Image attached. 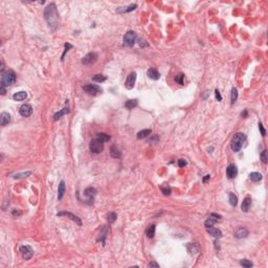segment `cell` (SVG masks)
Wrapping results in <instances>:
<instances>
[{
    "instance_id": "cell-1",
    "label": "cell",
    "mask_w": 268,
    "mask_h": 268,
    "mask_svg": "<svg viewBox=\"0 0 268 268\" xmlns=\"http://www.w3.org/2000/svg\"><path fill=\"white\" fill-rule=\"evenodd\" d=\"M44 18L46 20L48 26L50 27V29L56 31L58 29L60 24V18H59V13H58L57 6L55 3H50L45 8L44 11Z\"/></svg>"
},
{
    "instance_id": "cell-2",
    "label": "cell",
    "mask_w": 268,
    "mask_h": 268,
    "mask_svg": "<svg viewBox=\"0 0 268 268\" xmlns=\"http://www.w3.org/2000/svg\"><path fill=\"white\" fill-rule=\"evenodd\" d=\"M244 142H245V135L243 133L235 134V136L232 139V142H230V148L234 152H239L243 147Z\"/></svg>"
},
{
    "instance_id": "cell-3",
    "label": "cell",
    "mask_w": 268,
    "mask_h": 268,
    "mask_svg": "<svg viewBox=\"0 0 268 268\" xmlns=\"http://www.w3.org/2000/svg\"><path fill=\"white\" fill-rule=\"evenodd\" d=\"M16 82V73L13 70H6L1 73V84L4 86H11Z\"/></svg>"
},
{
    "instance_id": "cell-4",
    "label": "cell",
    "mask_w": 268,
    "mask_h": 268,
    "mask_svg": "<svg viewBox=\"0 0 268 268\" xmlns=\"http://www.w3.org/2000/svg\"><path fill=\"white\" fill-rule=\"evenodd\" d=\"M89 149L92 153L99 154V153H101L102 151L104 150V142H101L100 139H98V138L96 137L94 139H92L91 142H90Z\"/></svg>"
},
{
    "instance_id": "cell-5",
    "label": "cell",
    "mask_w": 268,
    "mask_h": 268,
    "mask_svg": "<svg viewBox=\"0 0 268 268\" xmlns=\"http://www.w3.org/2000/svg\"><path fill=\"white\" fill-rule=\"evenodd\" d=\"M136 39H137V36L133 31L127 32L126 35L124 36V46L132 47L134 43L136 42Z\"/></svg>"
},
{
    "instance_id": "cell-6",
    "label": "cell",
    "mask_w": 268,
    "mask_h": 268,
    "mask_svg": "<svg viewBox=\"0 0 268 268\" xmlns=\"http://www.w3.org/2000/svg\"><path fill=\"white\" fill-rule=\"evenodd\" d=\"M83 90L89 96H98V94L102 93V88L99 87L98 85H86L83 86Z\"/></svg>"
},
{
    "instance_id": "cell-7",
    "label": "cell",
    "mask_w": 268,
    "mask_h": 268,
    "mask_svg": "<svg viewBox=\"0 0 268 268\" xmlns=\"http://www.w3.org/2000/svg\"><path fill=\"white\" fill-rule=\"evenodd\" d=\"M19 113L23 117H29L33 113V107L29 104H23L20 107V109H19Z\"/></svg>"
},
{
    "instance_id": "cell-8",
    "label": "cell",
    "mask_w": 268,
    "mask_h": 268,
    "mask_svg": "<svg viewBox=\"0 0 268 268\" xmlns=\"http://www.w3.org/2000/svg\"><path fill=\"white\" fill-rule=\"evenodd\" d=\"M20 251H21V254H22L23 259H25V260H29V259L34 256V250L32 249V247L29 245L21 246Z\"/></svg>"
},
{
    "instance_id": "cell-9",
    "label": "cell",
    "mask_w": 268,
    "mask_h": 268,
    "mask_svg": "<svg viewBox=\"0 0 268 268\" xmlns=\"http://www.w3.org/2000/svg\"><path fill=\"white\" fill-rule=\"evenodd\" d=\"M96 59H98V55H96V53H89L83 58L82 63H83L84 65H90V64L94 63V62L96 61Z\"/></svg>"
},
{
    "instance_id": "cell-10",
    "label": "cell",
    "mask_w": 268,
    "mask_h": 268,
    "mask_svg": "<svg viewBox=\"0 0 268 268\" xmlns=\"http://www.w3.org/2000/svg\"><path fill=\"white\" fill-rule=\"evenodd\" d=\"M57 215H58V216H65V217L69 218V219H70V220H72L73 222H75V223H77L79 226H81V225H82V221H81V219H80V218L78 217V216H75V215H73L72 213H70V212H60V213H58Z\"/></svg>"
},
{
    "instance_id": "cell-11",
    "label": "cell",
    "mask_w": 268,
    "mask_h": 268,
    "mask_svg": "<svg viewBox=\"0 0 268 268\" xmlns=\"http://www.w3.org/2000/svg\"><path fill=\"white\" fill-rule=\"evenodd\" d=\"M221 218H222L221 216H220V215H217V214H215V213L211 214V215H209V218L206 220V221L204 222L205 228H206V227H211V226H213L214 224H215L216 222L218 221V220L221 219Z\"/></svg>"
},
{
    "instance_id": "cell-12",
    "label": "cell",
    "mask_w": 268,
    "mask_h": 268,
    "mask_svg": "<svg viewBox=\"0 0 268 268\" xmlns=\"http://www.w3.org/2000/svg\"><path fill=\"white\" fill-rule=\"evenodd\" d=\"M135 82H136V72H131L128 75V78H127L125 86H126L127 89H132L134 85H135Z\"/></svg>"
},
{
    "instance_id": "cell-13",
    "label": "cell",
    "mask_w": 268,
    "mask_h": 268,
    "mask_svg": "<svg viewBox=\"0 0 268 268\" xmlns=\"http://www.w3.org/2000/svg\"><path fill=\"white\" fill-rule=\"evenodd\" d=\"M69 112V108H68V101L65 102V106L63 107V109H61L59 112H57V113L53 115V120H60V118L62 117L63 115H65V114H67Z\"/></svg>"
},
{
    "instance_id": "cell-14",
    "label": "cell",
    "mask_w": 268,
    "mask_h": 268,
    "mask_svg": "<svg viewBox=\"0 0 268 268\" xmlns=\"http://www.w3.org/2000/svg\"><path fill=\"white\" fill-rule=\"evenodd\" d=\"M84 195L88 198V201H90V203H91V201L93 202L94 196L96 195V190L94 189V187H87V189L84 191Z\"/></svg>"
},
{
    "instance_id": "cell-15",
    "label": "cell",
    "mask_w": 268,
    "mask_h": 268,
    "mask_svg": "<svg viewBox=\"0 0 268 268\" xmlns=\"http://www.w3.org/2000/svg\"><path fill=\"white\" fill-rule=\"evenodd\" d=\"M187 250H189V252L191 254H199L200 251V245L198 243H196V242H194V243H190L189 245H187Z\"/></svg>"
},
{
    "instance_id": "cell-16",
    "label": "cell",
    "mask_w": 268,
    "mask_h": 268,
    "mask_svg": "<svg viewBox=\"0 0 268 268\" xmlns=\"http://www.w3.org/2000/svg\"><path fill=\"white\" fill-rule=\"evenodd\" d=\"M238 174V169L235 165H230L226 169V175H227L228 178H235Z\"/></svg>"
},
{
    "instance_id": "cell-17",
    "label": "cell",
    "mask_w": 268,
    "mask_h": 268,
    "mask_svg": "<svg viewBox=\"0 0 268 268\" xmlns=\"http://www.w3.org/2000/svg\"><path fill=\"white\" fill-rule=\"evenodd\" d=\"M248 236V230L245 227H240L235 232V237L237 239H243Z\"/></svg>"
},
{
    "instance_id": "cell-18",
    "label": "cell",
    "mask_w": 268,
    "mask_h": 268,
    "mask_svg": "<svg viewBox=\"0 0 268 268\" xmlns=\"http://www.w3.org/2000/svg\"><path fill=\"white\" fill-rule=\"evenodd\" d=\"M108 233H109V227H108V226H104L98 237V241L99 242L101 241V243H103V244L105 243V240H106V238H107Z\"/></svg>"
},
{
    "instance_id": "cell-19",
    "label": "cell",
    "mask_w": 268,
    "mask_h": 268,
    "mask_svg": "<svg viewBox=\"0 0 268 268\" xmlns=\"http://www.w3.org/2000/svg\"><path fill=\"white\" fill-rule=\"evenodd\" d=\"M11 122V115L8 113V112H2L0 114V123H1V126L4 127Z\"/></svg>"
},
{
    "instance_id": "cell-20",
    "label": "cell",
    "mask_w": 268,
    "mask_h": 268,
    "mask_svg": "<svg viewBox=\"0 0 268 268\" xmlns=\"http://www.w3.org/2000/svg\"><path fill=\"white\" fill-rule=\"evenodd\" d=\"M250 205H251V198L250 197H246L245 199L243 200L241 204V209L244 212V213H247L250 209Z\"/></svg>"
},
{
    "instance_id": "cell-21",
    "label": "cell",
    "mask_w": 268,
    "mask_h": 268,
    "mask_svg": "<svg viewBox=\"0 0 268 268\" xmlns=\"http://www.w3.org/2000/svg\"><path fill=\"white\" fill-rule=\"evenodd\" d=\"M206 232L209 233L211 236H213V237H215V238H221L222 237L221 230H218V228L213 227V226H211V227H206Z\"/></svg>"
},
{
    "instance_id": "cell-22",
    "label": "cell",
    "mask_w": 268,
    "mask_h": 268,
    "mask_svg": "<svg viewBox=\"0 0 268 268\" xmlns=\"http://www.w3.org/2000/svg\"><path fill=\"white\" fill-rule=\"evenodd\" d=\"M147 75H148V77L152 80H158L159 78H160L159 72L154 68H149L148 71H147Z\"/></svg>"
},
{
    "instance_id": "cell-23",
    "label": "cell",
    "mask_w": 268,
    "mask_h": 268,
    "mask_svg": "<svg viewBox=\"0 0 268 268\" xmlns=\"http://www.w3.org/2000/svg\"><path fill=\"white\" fill-rule=\"evenodd\" d=\"M65 182H64L63 180L60 182L59 184V187H58V199L59 200H62V198H63L64 194H65Z\"/></svg>"
},
{
    "instance_id": "cell-24",
    "label": "cell",
    "mask_w": 268,
    "mask_h": 268,
    "mask_svg": "<svg viewBox=\"0 0 268 268\" xmlns=\"http://www.w3.org/2000/svg\"><path fill=\"white\" fill-rule=\"evenodd\" d=\"M27 98V93L25 91H19V92H16V93L13 96V99H14V101H17V102H21V101H24L25 99Z\"/></svg>"
},
{
    "instance_id": "cell-25",
    "label": "cell",
    "mask_w": 268,
    "mask_h": 268,
    "mask_svg": "<svg viewBox=\"0 0 268 268\" xmlns=\"http://www.w3.org/2000/svg\"><path fill=\"white\" fill-rule=\"evenodd\" d=\"M136 8H137V4L132 3V4H130L129 6H127V8H117V11H116V12H117V13H130V12H132V11L135 10Z\"/></svg>"
},
{
    "instance_id": "cell-26",
    "label": "cell",
    "mask_w": 268,
    "mask_h": 268,
    "mask_svg": "<svg viewBox=\"0 0 268 268\" xmlns=\"http://www.w3.org/2000/svg\"><path fill=\"white\" fill-rule=\"evenodd\" d=\"M152 134V130L151 129H144V130L139 131V132L137 133V138L138 139H144V138L148 137L149 135H151Z\"/></svg>"
},
{
    "instance_id": "cell-27",
    "label": "cell",
    "mask_w": 268,
    "mask_h": 268,
    "mask_svg": "<svg viewBox=\"0 0 268 268\" xmlns=\"http://www.w3.org/2000/svg\"><path fill=\"white\" fill-rule=\"evenodd\" d=\"M110 154L113 158H120V151L116 146H112L110 149Z\"/></svg>"
},
{
    "instance_id": "cell-28",
    "label": "cell",
    "mask_w": 268,
    "mask_h": 268,
    "mask_svg": "<svg viewBox=\"0 0 268 268\" xmlns=\"http://www.w3.org/2000/svg\"><path fill=\"white\" fill-rule=\"evenodd\" d=\"M249 178L251 179L252 181H254V182H258V181H260L261 179L263 178L262 174L259 172H252L249 174Z\"/></svg>"
},
{
    "instance_id": "cell-29",
    "label": "cell",
    "mask_w": 268,
    "mask_h": 268,
    "mask_svg": "<svg viewBox=\"0 0 268 268\" xmlns=\"http://www.w3.org/2000/svg\"><path fill=\"white\" fill-rule=\"evenodd\" d=\"M146 235H147V237L150 238V239H152V238L154 237V235H155V225L154 224L149 225V227L147 228V230H146Z\"/></svg>"
},
{
    "instance_id": "cell-30",
    "label": "cell",
    "mask_w": 268,
    "mask_h": 268,
    "mask_svg": "<svg viewBox=\"0 0 268 268\" xmlns=\"http://www.w3.org/2000/svg\"><path fill=\"white\" fill-rule=\"evenodd\" d=\"M136 106H137V100H129L125 103V107L129 110L133 109V108L136 107Z\"/></svg>"
},
{
    "instance_id": "cell-31",
    "label": "cell",
    "mask_w": 268,
    "mask_h": 268,
    "mask_svg": "<svg viewBox=\"0 0 268 268\" xmlns=\"http://www.w3.org/2000/svg\"><path fill=\"white\" fill-rule=\"evenodd\" d=\"M96 138H98V139H100L101 142H108V140H110V136L108 135V134H106V133H98L96 134Z\"/></svg>"
},
{
    "instance_id": "cell-32",
    "label": "cell",
    "mask_w": 268,
    "mask_h": 268,
    "mask_svg": "<svg viewBox=\"0 0 268 268\" xmlns=\"http://www.w3.org/2000/svg\"><path fill=\"white\" fill-rule=\"evenodd\" d=\"M106 79H107V78L103 75H96L93 78H92V80H93L94 82H98V83H103V82L106 81Z\"/></svg>"
},
{
    "instance_id": "cell-33",
    "label": "cell",
    "mask_w": 268,
    "mask_h": 268,
    "mask_svg": "<svg viewBox=\"0 0 268 268\" xmlns=\"http://www.w3.org/2000/svg\"><path fill=\"white\" fill-rule=\"evenodd\" d=\"M230 203L233 206H236L238 203V198L234 193H230Z\"/></svg>"
},
{
    "instance_id": "cell-34",
    "label": "cell",
    "mask_w": 268,
    "mask_h": 268,
    "mask_svg": "<svg viewBox=\"0 0 268 268\" xmlns=\"http://www.w3.org/2000/svg\"><path fill=\"white\" fill-rule=\"evenodd\" d=\"M238 99V90L237 88H233L232 89V94H230V100H232V104H234Z\"/></svg>"
},
{
    "instance_id": "cell-35",
    "label": "cell",
    "mask_w": 268,
    "mask_h": 268,
    "mask_svg": "<svg viewBox=\"0 0 268 268\" xmlns=\"http://www.w3.org/2000/svg\"><path fill=\"white\" fill-rule=\"evenodd\" d=\"M175 82H176L177 84L183 85V83H184V75H183L182 73H180V75H176V77H175Z\"/></svg>"
},
{
    "instance_id": "cell-36",
    "label": "cell",
    "mask_w": 268,
    "mask_h": 268,
    "mask_svg": "<svg viewBox=\"0 0 268 268\" xmlns=\"http://www.w3.org/2000/svg\"><path fill=\"white\" fill-rule=\"evenodd\" d=\"M116 218H117V216H116L115 213H109L107 216V219H108V221H109V223H113V222L116 220Z\"/></svg>"
},
{
    "instance_id": "cell-37",
    "label": "cell",
    "mask_w": 268,
    "mask_h": 268,
    "mask_svg": "<svg viewBox=\"0 0 268 268\" xmlns=\"http://www.w3.org/2000/svg\"><path fill=\"white\" fill-rule=\"evenodd\" d=\"M240 264H241L243 267H247V268L252 267V265H254L251 262H250V261L246 260V259H243V260H241V261H240Z\"/></svg>"
},
{
    "instance_id": "cell-38",
    "label": "cell",
    "mask_w": 268,
    "mask_h": 268,
    "mask_svg": "<svg viewBox=\"0 0 268 268\" xmlns=\"http://www.w3.org/2000/svg\"><path fill=\"white\" fill-rule=\"evenodd\" d=\"M267 159H268V158H267V151H266V150H264L262 153H261V160H262V163H265V165H266V163H268Z\"/></svg>"
},
{
    "instance_id": "cell-39",
    "label": "cell",
    "mask_w": 268,
    "mask_h": 268,
    "mask_svg": "<svg viewBox=\"0 0 268 268\" xmlns=\"http://www.w3.org/2000/svg\"><path fill=\"white\" fill-rule=\"evenodd\" d=\"M32 175V172H25V173H20V174L14 175V178H22V177H27Z\"/></svg>"
},
{
    "instance_id": "cell-40",
    "label": "cell",
    "mask_w": 268,
    "mask_h": 268,
    "mask_svg": "<svg viewBox=\"0 0 268 268\" xmlns=\"http://www.w3.org/2000/svg\"><path fill=\"white\" fill-rule=\"evenodd\" d=\"M161 192L163 195L169 196L171 194V187H161Z\"/></svg>"
},
{
    "instance_id": "cell-41",
    "label": "cell",
    "mask_w": 268,
    "mask_h": 268,
    "mask_svg": "<svg viewBox=\"0 0 268 268\" xmlns=\"http://www.w3.org/2000/svg\"><path fill=\"white\" fill-rule=\"evenodd\" d=\"M64 46H65V50H64V53H63V55H62V59H61L62 61H63V60H64V56H65V53H67V51H68V49H69V48H72V45L69 44V43H66V44L64 45Z\"/></svg>"
},
{
    "instance_id": "cell-42",
    "label": "cell",
    "mask_w": 268,
    "mask_h": 268,
    "mask_svg": "<svg viewBox=\"0 0 268 268\" xmlns=\"http://www.w3.org/2000/svg\"><path fill=\"white\" fill-rule=\"evenodd\" d=\"M259 129H260V131H261V134H262V136H265V135H266V130H265L264 127H263L262 123H259Z\"/></svg>"
},
{
    "instance_id": "cell-43",
    "label": "cell",
    "mask_w": 268,
    "mask_h": 268,
    "mask_svg": "<svg viewBox=\"0 0 268 268\" xmlns=\"http://www.w3.org/2000/svg\"><path fill=\"white\" fill-rule=\"evenodd\" d=\"M215 96H216V99H217L219 102L222 101V96H221V94H220V92H219V90H218V89L215 90Z\"/></svg>"
},
{
    "instance_id": "cell-44",
    "label": "cell",
    "mask_w": 268,
    "mask_h": 268,
    "mask_svg": "<svg viewBox=\"0 0 268 268\" xmlns=\"http://www.w3.org/2000/svg\"><path fill=\"white\" fill-rule=\"evenodd\" d=\"M178 166L180 168L185 167V166H187V161H185L184 159H179V160H178Z\"/></svg>"
},
{
    "instance_id": "cell-45",
    "label": "cell",
    "mask_w": 268,
    "mask_h": 268,
    "mask_svg": "<svg viewBox=\"0 0 268 268\" xmlns=\"http://www.w3.org/2000/svg\"><path fill=\"white\" fill-rule=\"evenodd\" d=\"M0 92H1L2 96H4V94H5V92H6L5 86H4L3 84H1V85H0Z\"/></svg>"
},
{
    "instance_id": "cell-46",
    "label": "cell",
    "mask_w": 268,
    "mask_h": 268,
    "mask_svg": "<svg viewBox=\"0 0 268 268\" xmlns=\"http://www.w3.org/2000/svg\"><path fill=\"white\" fill-rule=\"evenodd\" d=\"M148 267H156V268H158L159 267V264H157V263H155V262H150L148 264Z\"/></svg>"
},
{
    "instance_id": "cell-47",
    "label": "cell",
    "mask_w": 268,
    "mask_h": 268,
    "mask_svg": "<svg viewBox=\"0 0 268 268\" xmlns=\"http://www.w3.org/2000/svg\"><path fill=\"white\" fill-rule=\"evenodd\" d=\"M139 45L140 46H148V43H146V41L145 40H142V39H139Z\"/></svg>"
},
{
    "instance_id": "cell-48",
    "label": "cell",
    "mask_w": 268,
    "mask_h": 268,
    "mask_svg": "<svg viewBox=\"0 0 268 268\" xmlns=\"http://www.w3.org/2000/svg\"><path fill=\"white\" fill-rule=\"evenodd\" d=\"M20 214H21L20 212L17 211V209H14V211H13V216H19Z\"/></svg>"
},
{
    "instance_id": "cell-49",
    "label": "cell",
    "mask_w": 268,
    "mask_h": 268,
    "mask_svg": "<svg viewBox=\"0 0 268 268\" xmlns=\"http://www.w3.org/2000/svg\"><path fill=\"white\" fill-rule=\"evenodd\" d=\"M241 116L242 117H246V116H247V110H244V112L241 113Z\"/></svg>"
},
{
    "instance_id": "cell-50",
    "label": "cell",
    "mask_w": 268,
    "mask_h": 268,
    "mask_svg": "<svg viewBox=\"0 0 268 268\" xmlns=\"http://www.w3.org/2000/svg\"><path fill=\"white\" fill-rule=\"evenodd\" d=\"M209 177H211V176H209V175H206V176H205L204 178H203V182H204V183L206 182V181L209 179Z\"/></svg>"
}]
</instances>
